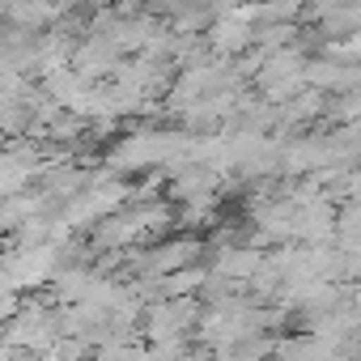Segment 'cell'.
<instances>
[{
  "label": "cell",
  "instance_id": "cell-1",
  "mask_svg": "<svg viewBox=\"0 0 361 361\" xmlns=\"http://www.w3.org/2000/svg\"><path fill=\"white\" fill-rule=\"evenodd\" d=\"M0 255H5V247H0Z\"/></svg>",
  "mask_w": 361,
  "mask_h": 361
}]
</instances>
